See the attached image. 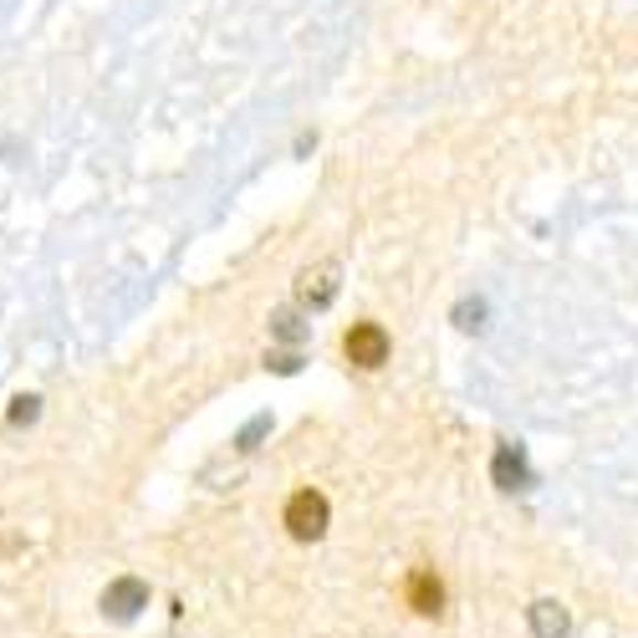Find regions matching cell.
<instances>
[{"label":"cell","mask_w":638,"mask_h":638,"mask_svg":"<svg viewBox=\"0 0 638 638\" xmlns=\"http://www.w3.org/2000/svg\"><path fill=\"white\" fill-rule=\"evenodd\" d=\"M281 521H286V531H292L296 541H317L322 531H327V521H333V506H327V496L322 490H296L292 500H286V511H281Z\"/></svg>","instance_id":"obj_1"},{"label":"cell","mask_w":638,"mask_h":638,"mask_svg":"<svg viewBox=\"0 0 638 638\" xmlns=\"http://www.w3.org/2000/svg\"><path fill=\"white\" fill-rule=\"evenodd\" d=\"M266 368H277V374H296L302 358H296V353H277V358H266Z\"/></svg>","instance_id":"obj_12"},{"label":"cell","mask_w":638,"mask_h":638,"mask_svg":"<svg viewBox=\"0 0 638 638\" xmlns=\"http://www.w3.org/2000/svg\"><path fill=\"white\" fill-rule=\"evenodd\" d=\"M531 624H537V638H567V613H562V603H552V597L531 603Z\"/></svg>","instance_id":"obj_7"},{"label":"cell","mask_w":638,"mask_h":638,"mask_svg":"<svg viewBox=\"0 0 638 638\" xmlns=\"http://www.w3.org/2000/svg\"><path fill=\"white\" fill-rule=\"evenodd\" d=\"M455 327H465V333H480V327H486V302H480V296H465V302L455 306Z\"/></svg>","instance_id":"obj_9"},{"label":"cell","mask_w":638,"mask_h":638,"mask_svg":"<svg viewBox=\"0 0 638 638\" xmlns=\"http://www.w3.org/2000/svg\"><path fill=\"white\" fill-rule=\"evenodd\" d=\"M266 430H271V419H266V414H261V419H250L246 434H240V450H256V440H261Z\"/></svg>","instance_id":"obj_11"},{"label":"cell","mask_w":638,"mask_h":638,"mask_svg":"<svg viewBox=\"0 0 638 638\" xmlns=\"http://www.w3.org/2000/svg\"><path fill=\"white\" fill-rule=\"evenodd\" d=\"M139 608H149V587H143L139 577H118V583H108V593H102V613H112V618H133Z\"/></svg>","instance_id":"obj_6"},{"label":"cell","mask_w":638,"mask_h":638,"mask_svg":"<svg viewBox=\"0 0 638 638\" xmlns=\"http://www.w3.org/2000/svg\"><path fill=\"white\" fill-rule=\"evenodd\" d=\"M42 414V399H31V393H21V399H11V424H31V419Z\"/></svg>","instance_id":"obj_10"},{"label":"cell","mask_w":638,"mask_h":638,"mask_svg":"<svg viewBox=\"0 0 638 638\" xmlns=\"http://www.w3.org/2000/svg\"><path fill=\"white\" fill-rule=\"evenodd\" d=\"M337 286H343V266H337V261L306 266L302 277H296V302L317 312V306H327L337 296Z\"/></svg>","instance_id":"obj_4"},{"label":"cell","mask_w":638,"mask_h":638,"mask_svg":"<svg viewBox=\"0 0 638 638\" xmlns=\"http://www.w3.org/2000/svg\"><path fill=\"white\" fill-rule=\"evenodd\" d=\"M444 577L434 567H409V577H403V603H409V613H419V618H440L444 613Z\"/></svg>","instance_id":"obj_3"},{"label":"cell","mask_w":638,"mask_h":638,"mask_svg":"<svg viewBox=\"0 0 638 638\" xmlns=\"http://www.w3.org/2000/svg\"><path fill=\"white\" fill-rule=\"evenodd\" d=\"M490 475H496L500 490H527V486H531V471H527V455H521V444H496Z\"/></svg>","instance_id":"obj_5"},{"label":"cell","mask_w":638,"mask_h":638,"mask_svg":"<svg viewBox=\"0 0 638 638\" xmlns=\"http://www.w3.org/2000/svg\"><path fill=\"white\" fill-rule=\"evenodd\" d=\"M389 333L378 327V322H353L347 327V337H343V353H347V363L353 368H383L389 363Z\"/></svg>","instance_id":"obj_2"},{"label":"cell","mask_w":638,"mask_h":638,"mask_svg":"<svg viewBox=\"0 0 638 638\" xmlns=\"http://www.w3.org/2000/svg\"><path fill=\"white\" fill-rule=\"evenodd\" d=\"M271 337H281V343H302V337H306V322L296 317L292 306H281V312H271Z\"/></svg>","instance_id":"obj_8"}]
</instances>
